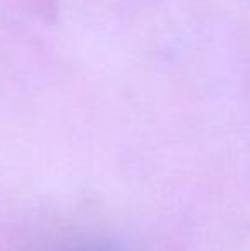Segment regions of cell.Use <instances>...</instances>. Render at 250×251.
<instances>
[{"label": "cell", "instance_id": "1", "mask_svg": "<svg viewBox=\"0 0 250 251\" xmlns=\"http://www.w3.org/2000/svg\"><path fill=\"white\" fill-rule=\"evenodd\" d=\"M58 251H125V250L110 241H87V243H77V245L65 246V248Z\"/></svg>", "mask_w": 250, "mask_h": 251}]
</instances>
